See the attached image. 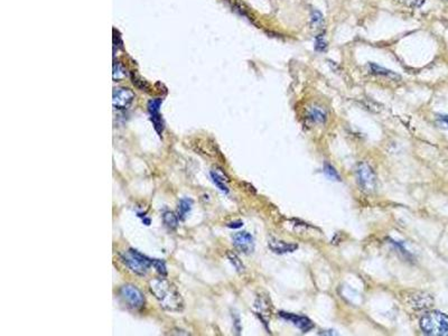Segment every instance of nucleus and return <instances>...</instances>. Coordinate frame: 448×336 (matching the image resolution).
I'll use <instances>...</instances> for the list:
<instances>
[{"mask_svg":"<svg viewBox=\"0 0 448 336\" xmlns=\"http://www.w3.org/2000/svg\"><path fill=\"white\" fill-rule=\"evenodd\" d=\"M256 308L257 311L259 313V315L262 316V319H265V317H268L270 314V309H271V305L269 301H268L267 298H265L264 296H259L258 299L256 300Z\"/></svg>","mask_w":448,"mask_h":336,"instance_id":"obj_13","label":"nucleus"},{"mask_svg":"<svg viewBox=\"0 0 448 336\" xmlns=\"http://www.w3.org/2000/svg\"><path fill=\"white\" fill-rule=\"evenodd\" d=\"M412 7H420L425 3V0H410Z\"/></svg>","mask_w":448,"mask_h":336,"instance_id":"obj_26","label":"nucleus"},{"mask_svg":"<svg viewBox=\"0 0 448 336\" xmlns=\"http://www.w3.org/2000/svg\"><path fill=\"white\" fill-rule=\"evenodd\" d=\"M160 104H162V99H155V100H150L148 102V111L150 115L154 114H158L159 112V108Z\"/></svg>","mask_w":448,"mask_h":336,"instance_id":"obj_22","label":"nucleus"},{"mask_svg":"<svg viewBox=\"0 0 448 336\" xmlns=\"http://www.w3.org/2000/svg\"><path fill=\"white\" fill-rule=\"evenodd\" d=\"M279 316H281L282 318L288 320L291 324H294L297 328H299L301 332L306 333L309 332V330L314 327L313 322L309 318L306 317V316H301V315H296V314H291V313H285V311H280Z\"/></svg>","mask_w":448,"mask_h":336,"instance_id":"obj_8","label":"nucleus"},{"mask_svg":"<svg viewBox=\"0 0 448 336\" xmlns=\"http://www.w3.org/2000/svg\"><path fill=\"white\" fill-rule=\"evenodd\" d=\"M150 116H152V121H153L156 131H157L159 135H162L163 130H164V124H163L162 117H160L159 112H158V114H154V115H150Z\"/></svg>","mask_w":448,"mask_h":336,"instance_id":"obj_20","label":"nucleus"},{"mask_svg":"<svg viewBox=\"0 0 448 336\" xmlns=\"http://www.w3.org/2000/svg\"><path fill=\"white\" fill-rule=\"evenodd\" d=\"M120 296L129 307L134 309H140L145 305V296L136 286L125 285L121 287Z\"/></svg>","mask_w":448,"mask_h":336,"instance_id":"obj_5","label":"nucleus"},{"mask_svg":"<svg viewBox=\"0 0 448 336\" xmlns=\"http://www.w3.org/2000/svg\"><path fill=\"white\" fill-rule=\"evenodd\" d=\"M369 67H370V70H371V73H373V74L389 76V77H392V79H399V75H397L396 73L390 71V70L384 69V67L376 64V63H370Z\"/></svg>","mask_w":448,"mask_h":336,"instance_id":"obj_14","label":"nucleus"},{"mask_svg":"<svg viewBox=\"0 0 448 336\" xmlns=\"http://www.w3.org/2000/svg\"><path fill=\"white\" fill-rule=\"evenodd\" d=\"M439 120L442 125H445L448 128V116H441L439 117Z\"/></svg>","mask_w":448,"mask_h":336,"instance_id":"obj_27","label":"nucleus"},{"mask_svg":"<svg viewBox=\"0 0 448 336\" xmlns=\"http://www.w3.org/2000/svg\"><path fill=\"white\" fill-rule=\"evenodd\" d=\"M324 174L329 179H332V181H339V182L341 181V177H340L339 173L336 172V169L332 166V165H329L327 163L324 165Z\"/></svg>","mask_w":448,"mask_h":336,"instance_id":"obj_18","label":"nucleus"},{"mask_svg":"<svg viewBox=\"0 0 448 336\" xmlns=\"http://www.w3.org/2000/svg\"><path fill=\"white\" fill-rule=\"evenodd\" d=\"M149 290L165 310L181 311L184 308L181 294L178 293L176 287L167 279L155 278L150 280Z\"/></svg>","mask_w":448,"mask_h":336,"instance_id":"obj_1","label":"nucleus"},{"mask_svg":"<svg viewBox=\"0 0 448 336\" xmlns=\"http://www.w3.org/2000/svg\"><path fill=\"white\" fill-rule=\"evenodd\" d=\"M121 258L129 269L138 276H145L147 274L149 267L153 266V259H149L148 257L135 249H129V251Z\"/></svg>","mask_w":448,"mask_h":336,"instance_id":"obj_3","label":"nucleus"},{"mask_svg":"<svg viewBox=\"0 0 448 336\" xmlns=\"http://www.w3.org/2000/svg\"><path fill=\"white\" fill-rule=\"evenodd\" d=\"M135 99V93L126 87H120V89H116L114 92V99H112V103L116 109L123 110L129 108V105L133 103Z\"/></svg>","mask_w":448,"mask_h":336,"instance_id":"obj_6","label":"nucleus"},{"mask_svg":"<svg viewBox=\"0 0 448 336\" xmlns=\"http://www.w3.org/2000/svg\"><path fill=\"white\" fill-rule=\"evenodd\" d=\"M211 177L212 181L214 182V184L220 188V191H222L223 193H229V187L227 183L229 182V178L226 176V174H223L221 172V169H215L212 170L211 172Z\"/></svg>","mask_w":448,"mask_h":336,"instance_id":"obj_11","label":"nucleus"},{"mask_svg":"<svg viewBox=\"0 0 448 336\" xmlns=\"http://www.w3.org/2000/svg\"><path fill=\"white\" fill-rule=\"evenodd\" d=\"M326 117H327V114L320 106H313L308 111V118L314 124H324L326 121Z\"/></svg>","mask_w":448,"mask_h":336,"instance_id":"obj_12","label":"nucleus"},{"mask_svg":"<svg viewBox=\"0 0 448 336\" xmlns=\"http://www.w3.org/2000/svg\"><path fill=\"white\" fill-rule=\"evenodd\" d=\"M310 23H311V26H313L314 28L319 27V26L323 25L324 17H323V15L320 14V12H318V11H313V12H311Z\"/></svg>","mask_w":448,"mask_h":336,"instance_id":"obj_19","label":"nucleus"},{"mask_svg":"<svg viewBox=\"0 0 448 336\" xmlns=\"http://www.w3.org/2000/svg\"><path fill=\"white\" fill-rule=\"evenodd\" d=\"M232 240L237 249L243 253H251L255 249V240L250 233L246 231L236 233Z\"/></svg>","mask_w":448,"mask_h":336,"instance_id":"obj_7","label":"nucleus"},{"mask_svg":"<svg viewBox=\"0 0 448 336\" xmlns=\"http://www.w3.org/2000/svg\"><path fill=\"white\" fill-rule=\"evenodd\" d=\"M268 246H269L271 251H274L275 253H278V255H285V253L294 252L295 250L298 249V246L295 245V243L285 242V241L278 240V239H275V238L270 239L269 242H268Z\"/></svg>","mask_w":448,"mask_h":336,"instance_id":"obj_9","label":"nucleus"},{"mask_svg":"<svg viewBox=\"0 0 448 336\" xmlns=\"http://www.w3.org/2000/svg\"><path fill=\"white\" fill-rule=\"evenodd\" d=\"M327 48V43H326L324 35H317L315 37V51L316 52H324Z\"/></svg>","mask_w":448,"mask_h":336,"instance_id":"obj_21","label":"nucleus"},{"mask_svg":"<svg viewBox=\"0 0 448 336\" xmlns=\"http://www.w3.org/2000/svg\"><path fill=\"white\" fill-rule=\"evenodd\" d=\"M420 328L431 336H448V315L440 311H428L420 318Z\"/></svg>","mask_w":448,"mask_h":336,"instance_id":"obj_2","label":"nucleus"},{"mask_svg":"<svg viewBox=\"0 0 448 336\" xmlns=\"http://www.w3.org/2000/svg\"><path fill=\"white\" fill-rule=\"evenodd\" d=\"M357 179L364 192L372 193L377 187V176L368 163H360L357 167Z\"/></svg>","mask_w":448,"mask_h":336,"instance_id":"obj_4","label":"nucleus"},{"mask_svg":"<svg viewBox=\"0 0 448 336\" xmlns=\"http://www.w3.org/2000/svg\"><path fill=\"white\" fill-rule=\"evenodd\" d=\"M227 256H228V258H229V260H230V262L231 264L233 265V267L236 268V270L238 271V272H243L245 271V265L242 264V261L240 260V258H239L235 252H232V251H229L228 253H227Z\"/></svg>","mask_w":448,"mask_h":336,"instance_id":"obj_17","label":"nucleus"},{"mask_svg":"<svg viewBox=\"0 0 448 336\" xmlns=\"http://www.w3.org/2000/svg\"><path fill=\"white\" fill-rule=\"evenodd\" d=\"M163 221L170 230H174L178 226V217L170 211H167L163 214Z\"/></svg>","mask_w":448,"mask_h":336,"instance_id":"obj_16","label":"nucleus"},{"mask_svg":"<svg viewBox=\"0 0 448 336\" xmlns=\"http://www.w3.org/2000/svg\"><path fill=\"white\" fill-rule=\"evenodd\" d=\"M125 75H126V73H125V69L123 67V65L119 64V63L115 64L114 65V79L119 81L121 79H124Z\"/></svg>","mask_w":448,"mask_h":336,"instance_id":"obj_23","label":"nucleus"},{"mask_svg":"<svg viewBox=\"0 0 448 336\" xmlns=\"http://www.w3.org/2000/svg\"><path fill=\"white\" fill-rule=\"evenodd\" d=\"M242 226H243V223H242L241 221L232 222V223H229V224H228V227H229V228H233V229H236V228H241Z\"/></svg>","mask_w":448,"mask_h":336,"instance_id":"obj_25","label":"nucleus"},{"mask_svg":"<svg viewBox=\"0 0 448 336\" xmlns=\"http://www.w3.org/2000/svg\"><path fill=\"white\" fill-rule=\"evenodd\" d=\"M192 205H193L192 199L183 198V199H181V201H179V204H178V215H179V217L182 218V220H184L185 216H186V214L192 210Z\"/></svg>","mask_w":448,"mask_h":336,"instance_id":"obj_15","label":"nucleus"},{"mask_svg":"<svg viewBox=\"0 0 448 336\" xmlns=\"http://www.w3.org/2000/svg\"><path fill=\"white\" fill-rule=\"evenodd\" d=\"M153 267L157 270L162 276H166L167 275V270H166V266H165L164 261L158 260V259H154L153 260Z\"/></svg>","mask_w":448,"mask_h":336,"instance_id":"obj_24","label":"nucleus"},{"mask_svg":"<svg viewBox=\"0 0 448 336\" xmlns=\"http://www.w3.org/2000/svg\"><path fill=\"white\" fill-rule=\"evenodd\" d=\"M432 303H434V299H432L429 295L422 293H420L419 295H413L410 300V304L417 309L430 307Z\"/></svg>","mask_w":448,"mask_h":336,"instance_id":"obj_10","label":"nucleus"}]
</instances>
